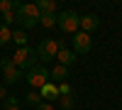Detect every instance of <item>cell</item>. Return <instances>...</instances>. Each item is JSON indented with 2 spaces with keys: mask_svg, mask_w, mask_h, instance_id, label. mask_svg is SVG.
Returning a JSON list of instances; mask_svg holds the SVG:
<instances>
[{
  "mask_svg": "<svg viewBox=\"0 0 122 110\" xmlns=\"http://www.w3.org/2000/svg\"><path fill=\"white\" fill-rule=\"evenodd\" d=\"M37 10H39V15H56V3L54 0H39Z\"/></svg>",
  "mask_w": 122,
  "mask_h": 110,
  "instance_id": "cell-12",
  "label": "cell"
},
{
  "mask_svg": "<svg viewBox=\"0 0 122 110\" xmlns=\"http://www.w3.org/2000/svg\"><path fill=\"white\" fill-rule=\"evenodd\" d=\"M59 103H61V110H76V98H73V95L59 98Z\"/></svg>",
  "mask_w": 122,
  "mask_h": 110,
  "instance_id": "cell-17",
  "label": "cell"
},
{
  "mask_svg": "<svg viewBox=\"0 0 122 110\" xmlns=\"http://www.w3.org/2000/svg\"><path fill=\"white\" fill-rule=\"evenodd\" d=\"M90 47H93V39H90V34L86 32H76L73 34V54H88L90 52Z\"/></svg>",
  "mask_w": 122,
  "mask_h": 110,
  "instance_id": "cell-7",
  "label": "cell"
},
{
  "mask_svg": "<svg viewBox=\"0 0 122 110\" xmlns=\"http://www.w3.org/2000/svg\"><path fill=\"white\" fill-rule=\"evenodd\" d=\"M7 42H12V29L7 25H0V47H5Z\"/></svg>",
  "mask_w": 122,
  "mask_h": 110,
  "instance_id": "cell-14",
  "label": "cell"
},
{
  "mask_svg": "<svg viewBox=\"0 0 122 110\" xmlns=\"http://www.w3.org/2000/svg\"><path fill=\"white\" fill-rule=\"evenodd\" d=\"M56 61L61 64V66H73L76 64V54H73V49H64V47H61L59 49V54H56Z\"/></svg>",
  "mask_w": 122,
  "mask_h": 110,
  "instance_id": "cell-9",
  "label": "cell"
},
{
  "mask_svg": "<svg viewBox=\"0 0 122 110\" xmlns=\"http://www.w3.org/2000/svg\"><path fill=\"white\" fill-rule=\"evenodd\" d=\"M66 78H68V68L61 66V64H56V66L51 68V81L59 86V83H66Z\"/></svg>",
  "mask_w": 122,
  "mask_h": 110,
  "instance_id": "cell-10",
  "label": "cell"
},
{
  "mask_svg": "<svg viewBox=\"0 0 122 110\" xmlns=\"http://www.w3.org/2000/svg\"><path fill=\"white\" fill-rule=\"evenodd\" d=\"M59 29L64 34H76L81 32V15L73 12V10H66V12L59 15Z\"/></svg>",
  "mask_w": 122,
  "mask_h": 110,
  "instance_id": "cell-5",
  "label": "cell"
},
{
  "mask_svg": "<svg viewBox=\"0 0 122 110\" xmlns=\"http://www.w3.org/2000/svg\"><path fill=\"white\" fill-rule=\"evenodd\" d=\"M64 95H73L71 83H59V98H64Z\"/></svg>",
  "mask_w": 122,
  "mask_h": 110,
  "instance_id": "cell-20",
  "label": "cell"
},
{
  "mask_svg": "<svg viewBox=\"0 0 122 110\" xmlns=\"http://www.w3.org/2000/svg\"><path fill=\"white\" fill-rule=\"evenodd\" d=\"M25 103H27V105H34V108L42 105V103H44V100H42V93H39V91H29V93L25 95Z\"/></svg>",
  "mask_w": 122,
  "mask_h": 110,
  "instance_id": "cell-13",
  "label": "cell"
},
{
  "mask_svg": "<svg viewBox=\"0 0 122 110\" xmlns=\"http://www.w3.org/2000/svg\"><path fill=\"white\" fill-rule=\"evenodd\" d=\"M12 42L17 44V49H20V47H27V34H25V29H15V32H12Z\"/></svg>",
  "mask_w": 122,
  "mask_h": 110,
  "instance_id": "cell-16",
  "label": "cell"
},
{
  "mask_svg": "<svg viewBox=\"0 0 122 110\" xmlns=\"http://www.w3.org/2000/svg\"><path fill=\"white\" fill-rule=\"evenodd\" d=\"M39 25L42 27H54V25H59V15H42Z\"/></svg>",
  "mask_w": 122,
  "mask_h": 110,
  "instance_id": "cell-18",
  "label": "cell"
},
{
  "mask_svg": "<svg viewBox=\"0 0 122 110\" xmlns=\"http://www.w3.org/2000/svg\"><path fill=\"white\" fill-rule=\"evenodd\" d=\"M59 49H61V42H59V39H42V42H39V47H37L39 61H42V64L54 61L56 54H59Z\"/></svg>",
  "mask_w": 122,
  "mask_h": 110,
  "instance_id": "cell-4",
  "label": "cell"
},
{
  "mask_svg": "<svg viewBox=\"0 0 122 110\" xmlns=\"http://www.w3.org/2000/svg\"><path fill=\"white\" fill-rule=\"evenodd\" d=\"M39 20H42V15L37 10V3H20V7L15 10V22L22 29H29V27L39 25Z\"/></svg>",
  "mask_w": 122,
  "mask_h": 110,
  "instance_id": "cell-1",
  "label": "cell"
},
{
  "mask_svg": "<svg viewBox=\"0 0 122 110\" xmlns=\"http://www.w3.org/2000/svg\"><path fill=\"white\" fill-rule=\"evenodd\" d=\"M37 110H54L51 103H42V105H37Z\"/></svg>",
  "mask_w": 122,
  "mask_h": 110,
  "instance_id": "cell-21",
  "label": "cell"
},
{
  "mask_svg": "<svg viewBox=\"0 0 122 110\" xmlns=\"http://www.w3.org/2000/svg\"><path fill=\"white\" fill-rule=\"evenodd\" d=\"M39 93H42V98H49V100H54V98H59V86L54 81L44 83L42 88H39Z\"/></svg>",
  "mask_w": 122,
  "mask_h": 110,
  "instance_id": "cell-11",
  "label": "cell"
},
{
  "mask_svg": "<svg viewBox=\"0 0 122 110\" xmlns=\"http://www.w3.org/2000/svg\"><path fill=\"white\" fill-rule=\"evenodd\" d=\"M37 61H39L37 49H29V47H20L17 52L12 54V64H15L17 68H22L25 73H27L32 66H37Z\"/></svg>",
  "mask_w": 122,
  "mask_h": 110,
  "instance_id": "cell-2",
  "label": "cell"
},
{
  "mask_svg": "<svg viewBox=\"0 0 122 110\" xmlns=\"http://www.w3.org/2000/svg\"><path fill=\"white\" fill-rule=\"evenodd\" d=\"M0 71H3V81H5V86L20 83V81L25 78V71H22V68H17V66L12 64V59H3V61H0Z\"/></svg>",
  "mask_w": 122,
  "mask_h": 110,
  "instance_id": "cell-6",
  "label": "cell"
},
{
  "mask_svg": "<svg viewBox=\"0 0 122 110\" xmlns=\"http://www.w3.org/2000/svg\"><path fill=\"white\" fill-rule=\"evenodd\" d=\"M0 98H3V100L7 98V91H5V86H0Z\"/></svg>",
  "mask_w": 122,
  "mask_h": 110,
  "instance_id": "cell-22",
  "label": "cell"
},
{
  "mask_svg": "<svg viewBox=\"0 0 122 110\" xmlns=\"http://www.w3.org/2000/svg\"><path fill=\"white\" fill-rule=\"evenodd\" d=\"M17 7H20V3H17V0H3V3H0V12H3V15H7V12H15Z\"/></svg>",
  "mask_w": 122,
  "mask_h": 110,
  "instance_id": "cell-15",
  "label": "cell"
},
{
  "mask_svg": "<svg viewBox=\"0 0 122 110\" xmlns=\"http://www.w3.org/2000/svg\"><path fill=\"white\" fill-rule=\"evenodd\" d=\"M49 78H51V71H49L44 64H37V66H32V68L25 73V81L32 86L34 91H37V88H42L44 83H49Z\"/></svg>",
  "mask_w": 122,
  "mask_h": 110,
  "instance_id": "cell-3",
  "label": "cell"
},
{
  "mask_svg": "<svg viewBox=\"0 0 122 110\" xmlns=\"http://www.w3.org/2000/svg\"><path fill=\"white\" fill-rule=\"evenodd\" d=\"M3 110H20V103H17V98H5V105H3Z\"/></svg>",
  "mask_w": 122,
  "mask_h": 110,
  "instance_id": "cell-19",
  "label": "cell"
},
{
  "mask_svg": "<svg viewBox=\"0 0 122 110\" xmlns=\"http://www.w3.org/2000/svg\"><path fill=\"white\" fill-rule=\"evenodd\" d=\"M98 27H100V17H98V15L90 12V15H83V17H81V32L90 34V32L98 29Z\"/></svg>",
  "mask_w": 122,
  "mask_h": 110,
  "instance_id": "cell-8",
  "label": "cell"
}]
</instances>
